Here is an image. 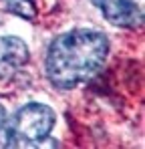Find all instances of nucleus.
<instances>
[{
  "instance_id": "nucleus-1",
  "label": "nucleus",
  "mask_w": 145,
  "mask_h": 149,
  "mask_svg": "<svg viewBox=\"0 0 145 149\" xmlns=\"http://www.w3.org/2000/svg\"><path fill=\"white\" fill-rule=\"evenodd\" d=\"M109 42L103 32L77 28L52 40L47 52V77L59 89L89 81L103 67Z\"/></svg>"
},
{
  "instance_id": "nucleus-2",
  "label": "nucleus",
  "mask_w": 145,
  "mask_h": 149,
  "mask_svg": "<svg viewBox=\"0 0 145 149\" xmlns=\"http://www.w3.org/2000/svg\"><path fill=\"white\" fill-rule=\"evenodd\" d=\"M54 119L56 117L50 107L43 103H28L16 111L10 125L14 137H20L24 141H40L54 127Z\"/></svg>"
},
{
  "instance_id": "nucleus-3",
  "label": "nucleus",
  "mask_w": 145,
  "mask_h": 149,
  "mask_svg": "<svg viewBox=\"0 0 145 149\" xmlns=\"http://www.w3.org/2000/svg\"><path fill=\"white\" fill-rule=\"evenodd\" d=\"M103 16L117 26L135 28L143 24L145 0H93Z\"/></svg>"
},
{
  "instance_id": "nucleus-4",
  "label": "nucleus",
  "mask_w": 145,
  "mask_h": 149,
  "mask_svg": "<svg viewBox=\"0 0 145 149\" xmlns=\"http://www.w3.org/2000/svg\"><path fill=\"white\" fill-rule=\"evenodd\" d=\"M28 61V47L18 36H0V79H10Z\"/></svg>"
},
{
  "instance_id": "nucleus-5",
  "label": "nucleus",
  "mask_w": 145,
  "mask_h": 149,
  "mask_svg": "<svg viewBox=\"0 0 145 149\" xmlns=\"http://www.w3.org/2000/svg\"><path fill=\"white\" fill-rule=\"evenodd\" d=\"M4 4V8H8L10 12L22 16V18H32L36 14L34 8V0H0Z\"/></svg>"
},
{
  "instance_id": "nucleus-6",
  "label": "nucleus",
  "mask_w": 145,
  "mask_h": 149,
  "mask_svg": "<svg viewBox=\"0 0 145 149\" xmlns=\"http://www.w3.org/2000/svg\"><path fill=\"white\" fill-rule=\"evenodd\" d=\"M12 137H14V133H12L10 119H8L4 107L0 105V147H8V145H12Z\"/></svg>"
}]
</instances>
